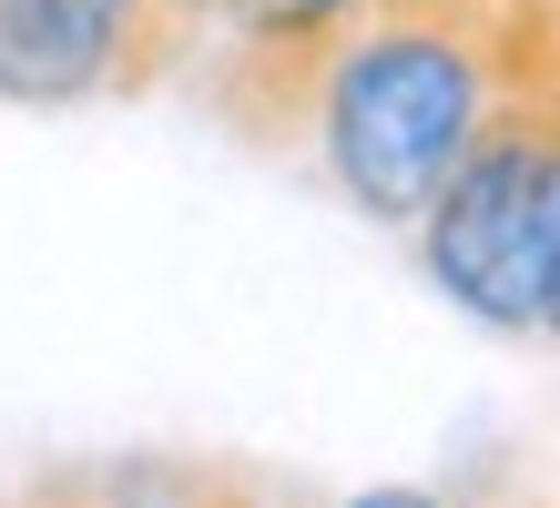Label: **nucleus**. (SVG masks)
Here are the masks:
<instances>
[{"instance_id":"obj_7","label":"nucleus","mask_w":560,"mask_h":508,"mask_svg":"<svg viewBox=\"0 0 560 508\" xmlns=\"http://www.w3.org/2000/svg\"><path fill=\"white\" fill-rule=\"evenodd\" d=\"M153 11H163V21H174V31H184V42H205V31H214L224 11H235V0H153Z\"/></svg>"},{"instance_id":"obj_6","label":"nucleus","mask_w":560,"mask_h":508,"mask_svg":"<svg viewBox=\"0 0 560 508\" xmlns=\"http://www.w3.org/2000/svg\"><path fill=\"white\" fill-rule=\"evenodd\" d=\"M21 508H122V498H113L103 479H92V468H61V479H42Z\"/></svg>"},{"instance_id":"obj_5","label":"nucleus","mask_w":560,"mask_h":508,"mask_svg":"<svg viewBox=\"0 0 560 508\" xmlns=\"http://www.w3.org/2000/svg\"><path fill=\"white\" fill-rule=\"evenodd\" d=\"M540 335H560V82H550V163H540Z\"/></svg>"},{"instance_id":"obj_2","label":"nucleus","mask_w":560,"mask_h":508,"mask_svg":"<svg viewBox=\"0 0 560 508\" xmlns=\"http://www.w3.org/2000/svg\"><path fill=\"white\" fill-rule=\"evenodd\" d=\"M550 82H560V31L540 61L520 72L489 122L469 132V153L448 163V184L428 193L418 264L458 316L500 326V335H540V163H550Z\"/></svg>"},{"instance_id":"obj_3","label":"nucleus","mask_w":560,"mask_h":508,"mask_svg":"<svg viewBox=\"0 0 560 508\" xmlns=\"http://www.w3.org/2000/svg\"><path fill=\"white\" fill-rule=\"evenodd\" d=\"M184 61L194 42L153 0H0V102H21V113L133 102Z\"/></svg>"},{"instance_id":"obj_1","label":"nucleus","mask_w":560,"mask_h":508,"mask_svg":"<svg viewBox=\"0 0 560 508\" xmlns=\"http://www.w3.org/2000/svg\"><path fill=\"white\" fill-rule=\"evenodd\" d=\"M560 31V0H357L306 72V153L368 224H418L520 72Z\"/></svg>"},{"instance_id":"obj_9","label":"nucleus","mask_w":560,"mask_h":508,"mask_svg":"<svg viewBox=\"0 0 560 508\" xmlns=\"http://www.w3.org/2000/svg\"><path fill=\"white\" fill-rule=\"evenodd\" d=\"M458 508H469V498H458ZM500 508H550V498H530V488H510V498H500Z\"/></svg>"},{"instance_id":"obj_8","label":"nucleus","mask_w":560,"mask_h":508,"mask_svg":"<svg viewBox=\"0 0 560 508\" xmlns=\"http://www.w3.org/2000/svg\"><path fill=\"white\" fill-rule=\"evenodd\" d=\"M337 508H458L448 488H368V498H337Z\"/></svg>"},{"instance_id":"obj_4","label":"nucleus","mask_w":560,"mask_h":508,"mask_svg":"<svg viewBox=\"0 0 560 508\" xmlns=\"http://www.w3.org/2000/svg\"><path fill=\"white\" fill-rule=\"evenodd\" d=\"M357 11V0H235L214 31H224V51H214V102H224V122L245 132V143H306V72H316V51L337 42V21Z\"/></svg>"}]
</instances>
